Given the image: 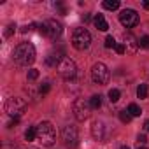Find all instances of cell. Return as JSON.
<instances>
[{"instance_id":"obj_1","label":"cell","mask_w":149,"mask_h":149,"mask_svg":"<svg viewBox=\"0 0 149 149\" xmlns=\"http://www.w3.org/2000/svg\"><path fill=\"white\" fill-rule=\"evenodd\" d=\"M14 61L21 67H28L35 61V47L30 42H21L14 49Z\"/></svg>"},{"instance_id":"obj_2","label":"cell","mask_w":149,"mask_h":149,"mask_svg":"<svg viewBox=\"0 0 149 149\" xmlns=\"http://www.w3.org/2000/svg\"><path fill=\"white\" fill-rule=\"evenodd\" d=\"M37 140L44 147H51L56 142V130L49 121H42L40 125H37Z\"/></svg>"},{"instance_id":"obj_3","label":"cell","mask_w":149,"mask_h":149,"mask_svg":"<svg viewBox=\"0 0 149 149\" xmlns=\"http://www.w3.org/2000/svg\"><path fill=\"white\" fill-rule=\"evenodd\" d=\"M90 44H91V35H90V32H88L86 28L79 26V28L74 30V33H72V46L76 47L77 51L88 49Z\"/></svg>"},{"instance_id":"obj_4","label":"cell","mask_w":149,"mask_h":149,"mask_svg":"<svg viewBox=\"0 0 149 149\" xmlns=\"http://www.w3.org/2000/svg\"><path fill=\"white\" fill-rule=\"evenodd\" d=\"M56 70H58L60 76L63 79H67V81L74 79L76 74H77V67H76V63H74V60H70V58H61V61L58 63Z\"/></svg>"},{"instance_id":"obj_5","label":"cell","mask_w":149,"mask_h":149,"mask_svg":"<svg viewBox=\"0 0 149 149\" xmlns=\"http://www.w3.org/2000/svg\"><path fill=\"white\" fill-rule=\"evenodd\" d=\"M6 111H7L9 116L19 118V116L26 111V102H25L23 98H19V97H11V98L7 100V104H6Z\"/></svg>"},{"instance_id":"obj_6","label":"cell","mask_w":149,"mask_h":149,"mask_svg":"<svg viewBox=\"0 0 149 149\" xmlns=\"http://www.w3.org/2000/svg\"><path fill=\"white\" fill-rule=\"evenodd\" d=\"M72 111H74V116H76L77 121H84L90 118V112H91V105H90V100H84V98H77L72 105Z\"/></svg>"},{"instance_id":"obj_7","label":"cell","mask_w":149,"mask_h":149,"mask_svg":"<svg viewBox=\"0 0 149 149\" xmlns=\"http://www.w3.org/2000/svg\"><path fill=\"white\" fill-rule=\"evenodd\" d=\"M109 68L104 65V63H95L93 67H91V79H93V83H97V84H107V81H109Z\"/></svg>"},{"instance_id":"obj_8","label":"cell","mask_w":149,"mask_h":149,"mask_svg":"<svg viewBox=\"0 0 149 149\" xmlns=\"http://www.w3.org/2000/svg\"><path fill=\"white\" fill-rule=\"evenodd\" d=\"M61 140L67 147H76L77 146V140H79V133H77V128L74 125H67L63 130H61Z\"/></svg>"},{"instance_id":"obj_9","label":"cell","mask_w":149,"mask_h":149,"mask_svg":"<svg viewBox=\"0 0 149 149\" xmlns=\"http://www.w3.org/2000/svg\"><path fill=\"white\" fill-rule=\"evenodd\" d=\"M119 21L123 26L126 28H133L137 23H139V14L133 11V9H123L121 14H119Z\"/></svg>"},{"instance_id":"obj_10","label":"cell","mask_w":149,"mask_h":149,"mask_svg":"<svg viewBox=\"0 0 149 149\" xmlns=\"http://www.w3.org/2000/svg\"><path fill=\"white\" fill-rule=\"evenodd\" d=\"M63 28H61V23H58L56 19H47L46 21V35L51 39V40H56L60 35H61Z\"/></svg>"},{"instance_id":"obj_11","label":"cell","mask_w":149,"mask_h":149,"mask_svg":"<svg viewBox=\"0 0 149 149\" xmlns=\"http://www.w3.org/2000/svg\"><path fill=\"white\" fill-rule=\"evenodd\" d=\"M91 133L97 140H104L105 139V125L102 121H95L91 126Z\"/></svg>"},{"instance_id":"obj_12","label":"cell","mask_w":149,"mask_h":149,"mask_svg":"<svg viewBox=\"0 0 149 149\" xmlns=\"http://www.w3.org/2000/svg\"><path fill=\"white\" fill-rule=\"evenodd\" d=\"M123 37H125V47H126V51H128V53H135L137 47H139V40H137L130 32L125 33Z\"/></svg>"},{"instance_id":"obj_13","label":"cell","mask_w":149,"mask_h":149,"mask_svg":"<svg viewBox=\"0 0 149 149\" xmlns=\"http://www.w3.org/2000/svg\"><path fill=\"white\" fill-rule=\"evenodd\" d=\"M95 26H97L100 32H107V30H109V25H107L104 14H97V16H95Z\"/></svg>"},{"instance_id":"obj_14","label":"cell","mask_w":149,"mask_h":149,"mask_svg":"<svg viewBox=\"0 0 149 149\" xmlns=\"http://www.w3.org/2000/svg\"><path fill=\"white\" fill-rule=\"evenodd\" d=\"M25 139H26L28 142L35 140V139H37V126H30V128L25 132Z\"/></svg>"},{"instance_id":"obj_15","label":"cell","mask_w":149,"mask_h":149,"mask_svg":"<svg viewBox=\"0 0 149 149\" xmlns=\"http://www.w3.org/2000/svg\"><path fill=\"white\" fill-rule=\"evenodd\" d=\"M104 7L107 11H116V9H119V0H105Z\"/></svg>"},{"instance_id":"obj_16","label":"cell","mask_w":149,"mask_h":149,"mask_svg":"<svg viewBox=\"0 0 149 149\" xmlns=\"http://www.w3.org/2000/svg\"><path fill=\"white\" fill-rule=\"evenodd\" d=\"M119 97H121V91H119L118 88H112V90H109V100H111L112 104H116V102L119 100Z\"/></svg>"},{"instance_id":"obj_17","label":"cell","mask_w":149,"mask_h":149,"mask_svg":"<svg viewBox=\"0 0 149 149\" xmlns=\"http://www.w3.org/2000/svg\"><path fill=\"white\" fill-rule=\"evenodd\" d=\"M126 111L132 114V118H137V116H140V114H142V111H140V107H139L137 104H130Z\"/></svg>"},{"instance_id":"obj_18","label":"cell","mask_w":149,"mask_h":149,"mask_svg":"<svg viewBox=\"0 0 149 149\" xmlns=\"http://www.w3.org/2000/svg\"><path fill=\"white\" fill-rule=\"evenodd\" d=\"M90 105H91V109H98L102 105V97L100 95H93L90 98Z\"/></svg>"},{"instance_id":"obj_19","label":"cell","mask_w":149,"mask_h":149,"mask_svg":"<svg viewBox=\"0 0 149 149\" xmlns=\"http://www.w3.org/2000/svg\"><path fill=\"white\" fill-rule=\"evenodd\" d=\"M137 97L139 98H147V84H140L137 88Z\"/></svg>"},{"instance_id":"obj_20","label":"cell","mask_w":149,"mask_h":149,"mask_svg":"<svg viewBox=\"0 0 149 149\" xmlns=\"http://www.w3.org/2000/svg\"><path fill=\"white\" fill-rule=\"evenodd\" d=\"M119 119H121L123 123H130V121H132V114H130L128 111H121V112H119Z\"/></svg>"},{"instance_id":"obj_21","label":"cell","mask_w":149,"mask_h":149,"mask_svg":"<svg viewBox=\"0 0 149 149\" xmlns=\"http://www.w3.org/2000/svg\"><path fill=\"white\" fill-rule=\"evenodd\" d=\"M139 47H144V49H149V35H144L139 39Z\"/></svg>"},{"instance_id":"obj_22","label":"cell","mask_w":149,"mask_h":149,"mask_svg":"<svg viewBox=\"0 0 149 149\" xmlns=\"http://www.w3.org/2000/svg\"><path fill=\"white\" fill-rule=\"evenodd\" d=\"M26 77H28V81H35L39 77V70L37 68H30L28 74H26Z\"/></svg>"},{"instance_id":"obj_23","label":"cell","mask_w":149,"mask_h":149,"mask_svg":"<svg viewBox=\"0 0 149 149\" xmlns=\"http://www.w3.org/2000/svg\"><path fill=\"white\" fill-rule=\"evenodd\" d=\"M105 47H107V49H111V47H116V40H114L111 35L105 39Z\"/></svg>"},{"instance_id":"obj_24","label":"cell","mask_w":149,"mask_h":149,"mask_svg":"<svg viewBox=\"0 0 149 149\" xmlns=\"http://www.w3.org/2000/svg\"><path fill=\"white\" fill-rule=\"evenodd\" d=\"M14 30H16V25H13V23H11V25L7 26V30H6V33H4V35H6V37H11Z\"/></svg>"},{"instance_id":"obj_25","label":"cell","mask_w":149,"mask_h":149,"mask_svg":"<svg viewBox=\"0 0 149 149\" xmlns=\"http://www.w3.org/2000/svg\"><path fill=\"white\" fill-rule=\"evenodd\" d=\"M35 26H37L35 23H30V25H25V26L21 28V32H23V33H26V32H32V30H33Z\"/></svg>"},{"instance_id":"obj_26","label":"cell","mask_w":149,"mask_h":149,"mask_svg":"<svg viewBox=\"0 0 149 149\" xmlns=\"http://www.w3.org/2000/svg\"><path fill=\"white\" fill-rule=\"evenodd\" d=\"M49 90H51V86H49L47 83H44V84L40 86V90H39V91H40V95H46V93H49Z\"/></svg>"},{"instance_id":"obj_27","label":"cell","mask_w":149,"mask_h":149,"mask_svg":"<svg viewBox=\"0 0 149 149\" xmlns=\"http://www.w3.org/2000/svg\"><path fill=\"white\" fill-rule=\"evenodd\" d=\"M114 49H116V53H118V54H123V53L126 51L125 44H116V47H114Z\"/></svg>"},{"instance_id":"obj_28","label":"cell","mask_w":149,"mask_h":149,"mask_svg":"<svg viewBox=\"0 0 149 149\" xmlns=\"http://www.w3.org/2000/svg\"><path fill=\"white\" fill-rule=\"evenodd\" d=\"M137 140H139V144H142V146H144V144L147 142V139H146V135H139V137H137Z\"/></svg>"},{"instance_id":"obj_29","label":"cell","mask_w":149,"mask_h":149,"mask_svg":"<svg viewBox=\"0 0 149 149\" xmlns=\"http://www.w3.org/2000/svg\"><path fill=\"white\" fill-rule=\"evenodd\" d=\"M18 121H19V118H14V119H11V121H9V125H7V126H9V128H13L14 125H18Z\"/></svg>"},{"instance_id":"obj_30","label":"cell","mask_w":149,"mask_h":149,"mask_svg":"<svg viewBox=\"0 0 149 149\" xmlns=\"http://www.w3.org/2000/svg\"><path fill=\"white\" fill-rule=\"evenodd\" d=\"M39 32H40L42 35H46V23H42V25H39Z\"/></svg>"},{"instance_id":"obj_31","label":"cell","mask_w":149,"mask_h":149,"mask_svg":"<svg viewBox=\"0 0 149 149\" xmlns=\"http://www.w3.org/2000/svg\"><path fill=\"white\" fill-rule=\"evenodd\" d=\"M144 130L149 132V119H146V123H144Z\"/></svg>"},{"instance_id":"obj_32","label":"cell","mask_w":149,"mask_h":149,"mask_svg":"<svg viewBox=\"0 0 149 149\" xmlns=\"http://www.w3.org/2000/svg\"><path fill=\"white\" fill-rule=\"evenodd\" d=\"M142 6H144V9H149V0H146V2H144Z\"/></svg>"},{"instance_id":"obj_33","label":"cell","mask_w":149,"mask_h":149,"mask_svg":"<svg viewBox=\"0 0 149 149\" xmlns=\"http://www.w3.org/2000/svg\"><path fill=\"white\" fill-rule=\"evenodd\" d=\"M121 149H130V147L128 146H121Z\"/></svg>"},{"instance_id":"obj_34","label":"cell","mask_w":149,"mask_h":149,"mask_svg":"<svg viewBox=\"0 0 149 149\" xmlns=\"http://www.w3.org/2000/svg\"><path fill=\"white\" fill-rule=\"evenodd\" d=\"M139 149H147V147L146 146H139Z\"/></svg>"}]
</instances>
